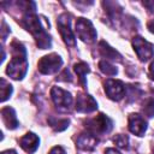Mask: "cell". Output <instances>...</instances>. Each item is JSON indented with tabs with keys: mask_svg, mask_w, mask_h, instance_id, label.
<instances>
[{
	"mask_svg": "<svg viewBox=\"0 0 154 154\" xmlns=\"http://www.w3.org/2000/svg\"><path fill=\"white\" fill-rule=\"evenodd\" d=\"M105 154H120V153L118 150H116L114 148H107L106 152H105Z\"/></svg>",
	"mask_w": 154,
	"mask_h": 154,
	"instance_id": "23",
	"label": "cell"
},
{
	"mask_svg": "<svg viewBox=\"0 0 154 154\" xmlns=\"http://www.w3.org/2000/svg\"><path fill=\"white\" fill-rule=\"evenodd\" d=\"M105 91L109 99L119 101L125 95V85L119 79H107L105 82Z\"/></svg>",
	"mask_w": 154,
	"mask_h": 154,
	"instance_id": "6",
	"label": "cell"
},
{
	"mask_svg": "<svg viewBox=\"0 0 154 154\" xmlns=\"http://www.w3.org/2000/svg\"><path fill=\"white\" fill-rule=\"evenodd\" d=\"M13 58L7 65V75L13 79H22L28 70V61H26V53L22 43L18 41H13L11 43Z\"/></svg>",
	"mask_w": 154,
	"mask_h": 154,
	"instance_id": "1",
	"label": "cell"
},
{
	"mask_svg": "<svg viewBox=\"0 0 154 154\" xmlns=\"http://www.w3.org/2000/svg\"><path fill=\"white\" fill-rule=\"evenodd\" d=\"M38 143H40V140L38 137L32 134V132H28L26 135H24L20 140H19V144L20 147L26 152V153H32L37 149L38 147Z\"/></svg>",
	"mask_w": 154,
	"mask_h": 154,
	"instance_id": "12",
	"label": "cell"
},
{
	"mask_svg": "<svg viewBox=\"0 0 154 154\" xmlns=\"http://www.w3.org/2000/svg\"><path fill=\"white\" fill-rule=\"evenodd\" d=\"M148 29H149L150 32H154V19L148 23Z\"/></svg>",
	"mask_w": 154,
	"mask_h": 154,
	"instance_id": "25",
	"label": "cell"
},
{
	"mask_svg": "<svg viewBox=\"0 0 154 154\" xmlns=\"http://www.w3.org/2000/svg\"><path fill=\"white\" fill-rule=\"evenodd\" d=\"M97 108V103L93 96L87 94H78L76 99V109L82 113H90Z\"/></svg>",
	"mask_w": 154,
	"mask_h": 154,
	"instance_id": "9",
	"label": "cell"
},
{
	"mask_svg": "<svg viewBox=\"0 0 154 154\" xmlns=\"http://www.w3.org/2000/svg\"><path fill=\"white\" fill-rule=\"evenodd\" d=\"M51 126L57 130V131H63L65 130L67 126H69V120L67 119H55V118H52L48 120Z\"/></svg>",
	"mask_w": 154,
	"mask_h": 154,
	"instance_id": "17",
	"label": "cell"
},
{
	"mask_svg": "<svg viewBox=\"0 0 154 154\" xmlns=\"http://www.w3.org/2000/svg\"><path fill=\"white\" fill-rule=\"evenodd\" d=\"M142 112L148 118H152L154 116V99L153 97H149L144 101L143 107H142Z\"/></svg>",
	"mask_w": 154,
	"mask_h": 154,
	"instance_id": "18",
	"label": "cell"
},
{
	"mask_svg": "<svg viewBox=\"0 0 154 154\" xmlns=\"http://www.w3.org/2000/svg\"><path fill=\"white\" fill-rule=\"evenodd\" d=\"M57 24H58L60 35L64 38L65 43L69 45V46H75L76 45V40H75V35H73L72 30L70 29V19H69L67 14L66 13L65 14H61L59 17Z\"/></svg>",
	"mask_w": 154,
	"mask_h": 154,
	"instance_id": "8",
	"label": "cell"
},
{
	"mask_svg": "<svg viewBox=\"0 0 154 154\" xmlns=\"http://www.w3.org/2000/svg\"><path fill=\"white\" fill-rule=\"evenodd\" d=\"M149 75H150V77L154 79V61L150 64V66H149Z\"/></svg>",
	"mask_w": 154,
	"mask_h": 154,
	"instance_id": "24",
	"label": "cell"
},
{
	"mask_svg": "<svg viewBox=\"0 0 154 154\" xmlns=\"http://www.w3.org/2000/svg\"><path fill=\"white\" fill-rule=\"evenodd\" d=\"M51 96H52V100L55 103V106L59 107L60 109H67L72 103L71 94L67 93L66 90L59 88V87H53L52 88Z\"/></svg>",
	"mask_w": 154,
	"mask_h": 154,
	"instance_id": "7",
	"label": "cell"
},
{
	"mask_svg": "<svg viewBox=\"0 0 154 154\" xmlns=\"http://www.w3.org/2000/svg\"><path fill=\"white\" fill-rule=\"evenodd\" d=\"M152 154H154V147H153V153H152Z\"/></svg>",
	"mask_w": 154,
	"mask_h": 154,
	"instance_id": "27",
	"label": "cell"
},
{
	"mask_svg": "<svg viewBox=\"0 0 154 154\" xmlns=\"http://www.w3.org/2000/svg\"><path fill=\"white\" fill-rule=\"evenodd\" d=\"M85 128L89 130L90 134L93 135H101V134H107L112 129V122L108 117L105 114L100 113L96 117L87 120Z\"/></svg>",
	"mask_w": 154,
	"mask_h": 154,
	"instance_id": "2",
	"label": "cell"
},
{
	"mask_svg": "<svg viewBox=\"0 0 154 154\" xmlns=\"http://www.w3.org/2000/svg\"><path fill=\"white\" fill-rule=\"evenodd\" d=\"M76 32L77 36L87 43H91L96 38V31L90 20L85 18H78L76 20Z\"/></svg>",
	"mask_w": 154,
	"mask_h": 154,
	"instance_id": "3",
	"label": "cell"
},
{
	"mask_svg": "<svg viewBox=\"0 0 154 154\" xmlns=\"http://www.w3.org/2000/svg\"><path fill=\"white\" fill-rule=\"evenodd\" d=\"M113 141H114V143L117 144V147H119V148H122V149H128V142H129V138H128V136H125V135H117L114 138H113Z\"/></svg>",
	"mask_w": 154,
	"mask_h": 154,
	"instance_id": "20",
	"label": "cell"
},
{
	"mask_svg": "<svg viewBox=\"0 0 154 154\" xmlns=\"http://www.w3.org/2000/svg\"><path fill=\"white\" fill-rule=\"evenodd\" d=\"M0 88H1V101H6V100L8 99V96L11 95V93H12V87H11L10 83H7V82L2 78V79H1V85H0Z\"/></svg>",
	"mask_w": 154,
	"mask_h": 154,
	"instance_id": "19",
	"label": "cell"
},
{
	"mask_svg": "<svg viewBox=\"0 0 154 154\" xmlns=\"http://www.w3.org/2000/svg\"><path fill=\"white\" fill-rule=\"evenodd\" d=\"M49 154H65V150H64L61 147H54V148L49 152Z\"/></svg>",
	"mask_w": 154,
	"mask_h": 154,
	"instance_id": "21",
	"label": "cell"
},
{
	"mask_svg": "<svg viewBox=\"0 0 154 154\" xmlns=\"http://www.w3.org/2000/svg\"><path fill=\"white\" fill-rule=\"evenodd\" d=\"M99 52H100V54H101L103 58H106V59H113V60L120 59L119 53H118L116 49H113L112 47H109L105 41H101V42L99 43Z\"/></svg>",
	"mask_w": 154,
	"mask_h": 154,
	"instance_id": "14",
	"label": "cell"
},
{
	"mask_svg": "<svg viewBox=\"0 0 154 154\" xmlns=\"http://www.w3.org/2000/svg\"><path fill=\"white\" fill-rule=\"evenodd\" d=\"M99 67H100V70L105 73V75H107V76H114L116 73H117V67L114 66V65H112L109 61H107V60H101L100 63H99Z\"/></svg>",
	"mask_w": 154,
	"mask_h": 154,
	"instance_id": "16",
	"label": "cell"
},
{
	"mask_svg": "<svg viewBox=\"0 0 154 154\" xmlns=\"http://www.w3.org/2000/svg\"><path fill=\"white\" fill-rule=\"evenodd\" d=\"M1 118L8 129H16L18 126V120H17L16 113H14L13 108H11V107H4L1 109Z\"/></svg>",
	"mask_w": 154,
	"mask_h": 154,
	"instance_id": "13",
	"label": "cell"
},
{
	"mask_svg": "<svg viewBox=\"0 0 154 154\" xmlns=\"http://www.w3.org/2000/svg\"><path fill=\"white\" fill-rule=\"evenodd\" d=\"M129 130L137 136H143L147 130V123L144 118L140 114H130L129 116Z\"/></svg>",
	"mask_w": 154,
	"mask_h": 154,
	"instance_id": "10",
	"label": "cell"
},
{
	"mask_svg": "<svg viewBox=\"0 0 154 154\" xmlns=\"http://www.w3.org/2000/svg\"><path fill=\"white\" fill-rule=\"evenodd\" d=\"M73 70H75V72L77 73V77H78L81 84H82L83 87H85V85H87V83H85V76H87V73L89 72L88 65H87L85 63H77V64H75Z\"/></svg>",
	"mask_w": 154,
	"mask_h": 154,
	"instance_id": "15",
	"label": "cell"
},
{
	"mask_svg": "<svg viewBox=\"0 0 154 154\" xmlns=\"http://www.w3.org/2000/svg\"><path fill=\"white\" fill-rule=\"evenodd\" d=\"M143 5L149 10V12L154 13V1H146V2H143Z\"/></svg>",
	"mask_w": 154,
	"mask_h": 154,
	"instance_id": "22",
	"label": "cell"
},
{
	"mask_svg": "<svg viewBox=\"0 0 154 154\" xmlns=\"http://www.w3.org/2000/svg\"><path fill=\"white\" fill-rule=\"evenodd\" d=\"M2 154H17L14 150H6V152H4Z\"/></svg>",
	"mask_w": 154,
	"mask_h": 154,
	"instance_id": "26",
	"label": "cell"
},
{
	"mask_svg": "<svg viewBox=\"0 0 154 154\" xmlns=\"http://www.w3.org/2000/svg\"><path fill=\"white\" fill-rule=\"evenodd\" d=\"M63 65V60L58 54L45 55L38 61V71L45 75L55 73Z\"/></svg>",
	"mask_w": 154,
	"mask_h": 154,
	"instance_id": "4",
	"label": "cell"
},
{
	"mask_svg": "<svg viewBox=\"0 0 154 154\" xmlns=\"http://www.w3.org/2000/svg\"><path fill=\"white\" fill-rule=\"evenodd\" d=\"M132 46H134V49H135L137 57L142 61H147L154 55L153 45L149 43L147 40H144L141 36H135L132 38Z\"/></svg>",
	"mask_w": 154,
	"mask_h": 154,
	"instance_id": "5",
	"label": "cell"
},
{
	"mask_svg": "<svg viewBox=\"0 0 154 154\" xmlns=\"http://www.w3.org/2000/svg\"><path fill=\"white\" fill-rule=\"evenodd\" d=\"M77 147L83 150H93L97 144V138L90 132L81 134L77 138Z\"/></svg>",
	"mask_w": 154,
	"mask_h": 154,
	"instance_id": "11",
	"label": "cell"
}]
</instances>
